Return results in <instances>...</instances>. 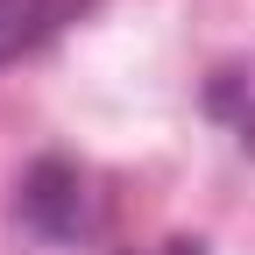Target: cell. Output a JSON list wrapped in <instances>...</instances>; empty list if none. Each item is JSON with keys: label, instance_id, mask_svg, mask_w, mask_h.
Returning <instances> with one entry per match:
<instances>
[{"label": "cell", "instance_id": "cell-2", "mask_svg": "<svg viewBox=\"0 0 255 255\" xmlns=\"http://www.w3.org/2000/svg\"><path fill=\"white\" fill-rule=\"evenodd\" d=\"M85 7H92V0H0V64L43 50V43L64 36Z\"/></svg>", "mask_w": 255, "mask_h": 255}, {"label": "cell", "instance_id": "cell-4", "mask_svg": "<svg viewBox=\"0 0 255 255\" xmlns=\"http://www.w3.org/2000/svg\"><path fill=\"white\" fill-rule=\"evenodd\" d=\"M142 255H206V248H199V241H184V234H177V241H156V248H142Z\"/></svg>", "mask_w": 255, "mask_h": 255}, {"label": "cell", "instance_id": "cell-1", "mask_svg": "<svg viewBox=\"0 0 255 255\" xmlns=\"http://www.w3.org/2000/svg\"><path fill=\"white\" fill-rule=\"evenodd\" d=\"M14 220L36 241H57V248H71L85 234H100V220H107V199L92 191V177L78 163H64V156H43L36 170L21 177V199H14Z\"/></svg>", "mask_w": 255, "mask_h": 255}, {"label": "cell", "instance_id": "cell-3", "mask_svg": "<svg viewBox=\"0 0 255 255\" xmlns=\"http://www.w3.org/2000/svg\"><path fill=\"white\" fill-rule=\"evenodd\" d=\"M206 114L220 128H234L241 149H255V64H220L206 85Z\"/></svg>", "mask_w": 255, "mask_h": 255}]
</instances>
